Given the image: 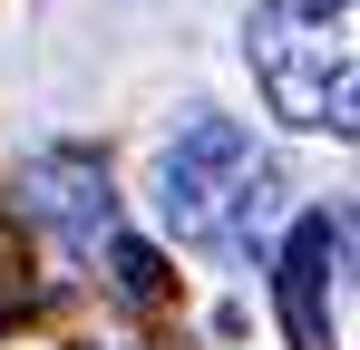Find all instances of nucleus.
<instances>
[{
	"label": "nucleus",
	"mask_w": 360,
	"mask_h": 350,
	"mask_svg": "<svg viewBox=\"0 0 360 350\" xmlns=\"http://www.w3.org/2000/svg\"><path fill=\"white\" fill-rule=\"evenodd\" d=\"M263 108L302 136H360V0H263L243 20Z\"/></svg>",
	"instance_id": "f257e3e1"
},
{
	"label": "nucleus",
	"mask_w": 360,
	"mask_h": 350,
	"mask_svg": "<svg viewBox=\"0 0 360 350\" xmlns=\"http://www.w3.org/2000/svg\"><path fill=\"white\" fill-rule=\"evenodd\" d=\"M273 156L253 146V127L234 117H195L176 146L156 156V214L176 224V243L195 253H234L243 233L263 224V205H273Z\"/></svg>",
	"instance_id": "f03ea898"
},
{
	"label": "nucleus",
	"mask_w": 360,
	"mask_h": 350,
	"mask_svg": "<svg viewBox=\"0 0 360 350\" xmlns=\"http://www.w3.org/2000/svg\"><path fill=\"white\" fill-rule=\"evenodd\" d=\"M331 253H341V224H331V214H302L292 243H283V263H273V292H283V331H292V350H331V321H321Z\"/></svg>",
	"instance_id": "7ed1b4c3"
},
{
	"label": "nucleus",
	"mask_w": 360,
	"mask_h": 350,
	"mask_svg": "<svg viewBox=\"0 0 360 350\" xmlns=\"http://www.w3.org/2000/svg\"><path fill=\"white\" fill-rule=\"evenodd\" d=\"M30 195H39L78 243L108 233V166H88V156H39V166H30Z\"/></svg>",
	"instance_id": "20e7f679"
},
{
	"label": "nucleus",
	"mask_w": 360,
	"mask_h": 350,
	"mask_svg": "<svg viewBox=\"0 0 360 350\" xmlns=\"http://www.w3.org/2000/svg\"><path fill=\"white\" fill-rule=\"evenodd\" d=\"M108 283H117V302L156 311V302H166V263H156V243H136V233H108Z\"/></svg>",
	"instance_id": "39448f33"
},
{
	"label": "nucleus",
	"mask_w": 360,
	"mask_h": 350,
	"mask_svg": "<svg viewBox=\"0 0 360 350\" xmlns=\"http://www.w3.org/2000/svg\"><path fill=\"white\" fill-rule=\"evenodd\" d=\"M10 273H30V253H20V224L0 214V311H10Z\"/></svg>",
	"instance_id": "423d86ee"
}]
</instances>
